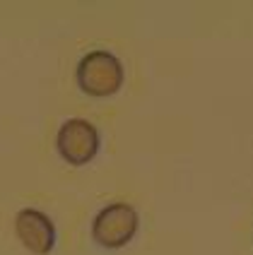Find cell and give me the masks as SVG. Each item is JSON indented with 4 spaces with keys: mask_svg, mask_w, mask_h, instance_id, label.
Masks as SVG:
<instances>
[{
    "mask_svg": "<svg viewBox=\"0 0 253 255\" xmlns=\"http://www.w3.org/2000/svg\"><path fill=\"white\" fill-rule=\"evenodd\" d=\"M138 212L133 205L128 202H111L104 210H99V214L92 222V239L101 246V248H123L135 234H138Z\"/></svg>",
    "mask_w": 253,
    "mask_h": 255,
    "instance_id": "obj_2",
    "label": "cell"
},
{
    "mask_svg": "<svg viewBox=\"0 0 253 255\" xmlns=\"http://www.w3.org/2000/svg\"><path fill=\"white\" fill-rule=\"evenodd\" d=\"M14 231L22 246L34 255H48L56 246V227L39 210H19L14 217Z\"/></svg>",
    "mask_w": 253,
    "mask_h": 255,
    "instance_id": "obj_4",
    "label": "cell"
},
{
    "mask_svg": "<svg viewBox=\"0 0 253 255\" xmlns=\"http://www.w3.org/2000/svg\"><path fill=\"white\" fill-rule=\"evenodd\" d=\"M56 147L68 164L84 166L99 152V130L84 118H68L58 130Z\"/></svg>",
    "mask_w": 253,
    "mask_h": 255,
    "instance_id": "obj_3",
    "label": "cell"
},
{
    "mask_svg": "<svg viewBox=\"0 0 253 255\" xmlns=\"http://www.w3.org/2000/svg\"><path fill=\"white\" fill-rule=\"evenodd\" d=\"M77 87L89 97H111L123 85V65L109 51H89L77 63Z\"/></svg>",
    "mask_w": 253,
    "mask_h": 255,
    "instance_id": "obj_1",
    "label": "cell"
}]
</instances>
